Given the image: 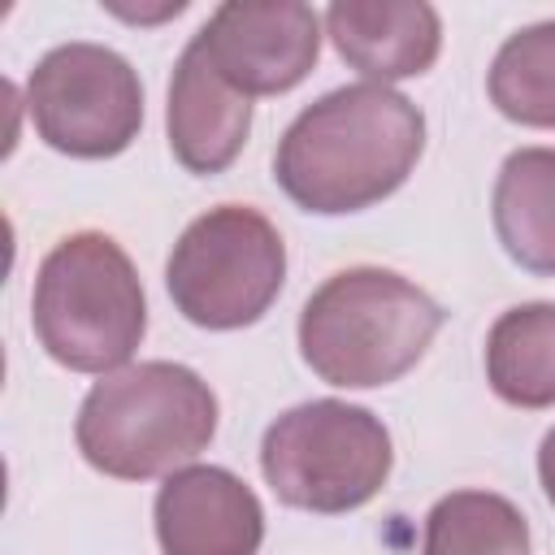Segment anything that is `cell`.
Returning a JSON list of instances; mask_svg holds the SVG:
<instances>
[{
  "label": "cell",
  "mask_w": 555,
  "mask_h": 555,
  "mask_svg": "<svg viewBox=\"0 0 555 555\" xmlns=\"http://www.w3.org/2000/svg\"><path fill=\"white\" fill-rule=\"evenodd\" d=\"M425 152V113L395 87L347 82L312 100L278 139L273 178L317 217H343L395 195Z\"/></svg>",
  "instance_id": "cell-1"
},
{
  "label": "cell",
  "mask_w": 555,
  "mask_h": 555,
  "mask_svg": "<svg viewBox=\"0 0 555 555\" xmlns=\"http://www.w3.org/2000/svg\"><path fill=\"white\" fill-rule=\"evenodd\" d=\"M442 321L447 312L403 273L351 264L308 295L299 312V356L330 386H390L416 369Z\"/></svg>",
  "instance_id": "cell-2"
},
{
  "label": "cell",
  "mask_w": 555,
  "mask_h": 555,
  "mask_svg": "<svg viewBox=\"0 0 555 555\" xmlns=\"http://www.w3.org/2000/svg\"><path fill=\"white\" fill-rule=\"evenodd\" d=\"M217 434L212 386L173 360H139L104 373L74 421L82 460L117 481H147L186 468Z\"/></svg>",
  "instance_id": "cell-3"
},
{
  "label": "cell",
  "mask_w": 555,
  "mask_h": 555,
  "mask_svg": "<svg viewBox=\"0 0 555 555\" xmlns=\"http://www.w3.org/2000/svg\"><path fill=\"white\" fill-rule=\"evenodd\" d=\"M30 321L39 347L69 373H117L147 334L134 260L113 234H65L35 273Z\"/></svg>",
  "instance_id": "cell-4"
},
{
  "label": "cell",
  "mask_w": 555,
  "mask_h": 555,
  "mask_svg": "<svg viewBox=\"0 0 555 555\" xmlns=\"http://www.w3.org/2000/svg\"><path fill=\"white\" fill-rule=\"evenodd\" d=\"M390 464V429L347 399L295 403L260 438V473L269 490L286 507L317 516L364 507L386 486Z\"/></svg>",
  "instance_id": "cell-5"
},
{
  "label": "cell",
  "mask_w": 555,
  "mask_h": 555,
  "mask_svg": "<svg viewBox=\"0 0 555 555\" xmlns=\"http://www.w3.org/2000/svg\"><path fill=\"white\" fill-rule=\"evenodd\" d=\"M286 282V243L278 225L247 204H217L195 217L165 264L173 308L199 330L256 325Z\"/></svg>",
  "instance_id": "cell-6"
},
{
  "label": "cell",
  "mask_w": 555,
  "mask_h": 555,
  "mask_svg": "<svg viewBox=\"0 0 555 555\" xmlns=\"http://www.w3.org/2000/svg\"><path fill=\"white\" fill-rule=\"evenodd\" d=\"M35 134L65 156L108 160L143 130V82L134 65L104 43H61L26 78Z\"/></svg>",
  "instance_id": "cell-7"
},
{
  "label": "cell",
  "mask_w": 555,
  "mask_h": 555,
  "mask_svg": "<svg viewBox=\"0 0 555 555\" xmlns=\"http://www.w3.org/2000/svg\"><path fill=\"white\" fill-rule=\"evenodd\" d=\"M217 74L251 95L299 87L321 56V17L299 0H225L195 30Z\"/></svg>",
  "instance_id": "cell-8"
},
{
  "label": "cell",
  "mask_w": 555,
  "mask_h": 555,
  "mask_svg": "<svg viewBox=\"0 0 555 555\" xmlns=\"http://www.w3.org/2000/svg\"><path fill=\"white\" fill-rule=\"evenodd\" d=\"M160 555H256L264 542V507L256 490L221 464H186L156 490Z\"/></svg>",
  "instance_id": "cell-9"
},
{
  "label": "cell",
  "mask_w": 555,
  "mask_h": 555,
  "mask_svg": "<svg viewBox=\"0 0 555 555\" xmlns=\"http://www.w3.org/2000/svg\"><path fill=\"white\" fill-rule=\"evenodd\" d=\"M165 130L169 152L186 173L212 178L230 169L247 143L251 130V100L234 91L217 65L208 61L204 43L191 39L173 65L169 78V104H165Z\"/></svg>",
  "instance_id": "cell-10"
},
{
  "label": "cell",
  "mask_w": 555,
  "mask_h": 555,
  "mask_svg": "<svg viewBox=\"0 0 555 555\" xmlns=\"http://www.w3.org/2000/svg\"><path fill=\"white\" fill-rule=\"evenodd\" d=\"M325 35L369 82L421 78L442 52V17L425 0H338L325 9Z\"/></svg>",
  "instance_id": "cell-11"
},
{
  "label": "cell",
  "mask_w": 555,
  "mask_h": 555,
  "mask_svg": "<svg viewBox=\"0 0 555 555\" xmlns=\"http://www.w3.org/2000/svg\"><path fill=\"white\" fill-rule=\"evenodd\" d=\"M490 217L520 269L555 278V147H516L499 165Z\"/></svg>",
  "instance_id": "cell-12"
},
{
  "label": "cell",
  "mask_w": 555,
  "mask_h": 555,
  "mask_svg": "<svg viewBox=\"0 0 555 555\" xmlns=\"http://www.w3.org/2000/svg\"><path fill=\"white\" fill-rule=\"evenodd\" d=\"M486 382L512 408H555V304H516L490 325Z\"/></svg>",
  "instance_id": "cell-13"
},
{
  "label": "cell",
  "mask_w": 555,
  "mask_h": 555,
  "mask_svg": "<svg viewBox=\"0 0 555 555\" xmlns=\"http://www.w3.org/2000/svg\"><path fill=\"white\" fill-rule=\"evenodd\" d=\"M421 555H529V520L494 490H451L425 516Z\"/></svg>",
  "instance_id": "cell-14"
},
{
  "label": "cell",
  "mask_w": 555,
  "mask_h": 555,
  "mask_svg": "<svg viewBox=\"0 0 555 555\" xmlns=\"http://www.w3.org/2000/svg\"><path fill=\"white\" fill-rule=\"evenodd\" d=\"M490 104L533 130H555V22H533L503 39L486 74Z\"/></svg>",
  "instance_id": "cell-15"
},
{
  "label": "cell",
  "mask_w": 555,
  "mask_h": 555,
  "mask_svg": "<svg viewBox=\"0 0 555 555\" xmlns=\"http://www.w3.org/2000/svg\"><path fill=\"white\" fill-rule=\"evenodd\" d=\"M538 481H542V494L555 507V429H546V438L538 447Z\"/></svg>",
  "instance_id": "cell-16"
}]
</instances>
